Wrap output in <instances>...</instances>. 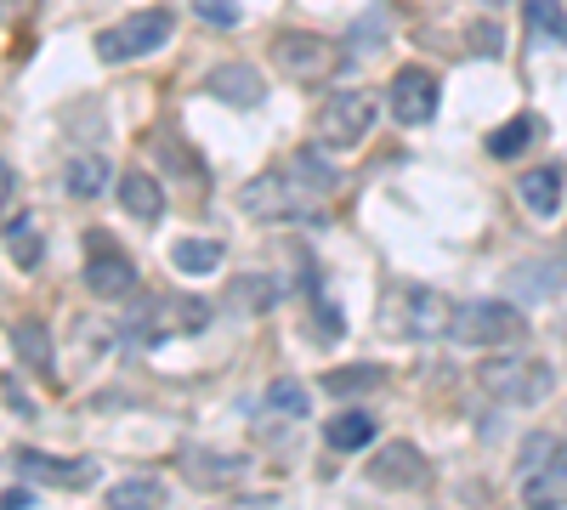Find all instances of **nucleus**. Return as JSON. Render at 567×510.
<instances>
[{
	"instance_id": "36",
	"label": "nucleus",
	"mask_w": 567,
	"mask_h": 510,
	"mask_svg": "<svg viewBox=\"0 0 567 510\" xmlns=\"http://www.w3.org/2000/svg\"><path fill=\"white\" fill-rule=\"evenodd\" d=\"M7 403H12L18 414H23V420H29V414H34V403H29V397L18 392V381H7Z\"/></svg>"
},
{
	"instance_id": "24",
	"label": "nucleus",
	"mask_w": 567,
	"mask_h": 510,
	"mask_svg": "<svg viewBox=\"0 0 567 510\" xmlns=\"http://www.w3.org/2000/svg\"><path fill=\"white\" fill-rule=\"evenodd\" d=\"M392 34V18H386V7H374V12H363L358 23H352V34H347V52L352 58H369V52H381V40Z\"/></svg>"
},
{
	"instance_id": "22",
	"label": "nucleus",
	"mask_w": 567,
	"mask_h": 510,
	"mask_svg": "<svg viewBox=\"0 0 567 510\" xmlns=\"http://www.w3.org/2000/svg\"><path fill=\"white\" fill-rule=\"evenodd\" d=\"M381 386H386V368H374V363L329 368V375H323V392L329 397H363V392H381Z\"/></svg>"
},
{
	"instance_id": "4",
	"label": "nucleus",
	"mask_w": 567,
	"mask_h": 510,
	"mask_svg": "<svg viewBox=\"0 0 567 510\" xmlns=\"http://www.w3.org/2000/svg\"><path fill=\"white\" fill-rule=\"evenodd\" d=\"M374 114H381V103H374L369 91H336V97L323 103V114H318V136H323V148H336V154L358 148L363 136L374 131Z\"/></svg>"
},
{
	"instance_id": "3",
	"label": "nucleus",
	"mask_w": 567,
	"mask_h": 510,
	"mask_svg": "<svg viewBox=\"0 0 567 510\" xmlns=\"http://www.w3.org/2000/svg\"><path fill=\"white\" fill-rule=\"evenodd\" d=\"M171 29H176V18H171L165 7H159V12H131V18H120L114 29L97 34V58H103V63L148 58V52H159V45L171 40Z\"/></svg>"
},
{
	"instance_id": "13",
	"label": "nucleus",
	"mask_w": 567,
	"mask_h": 510,
	"mask_svg": "<svg viewBox=\"0 0 567 510\" xmlns=\"http://www.w3.org/2000/svg\"><path fill=\"white\" fill-rule=\"evenodd\" d=\"M182 471L199 488H233L239 477H250V459H239V454H187Z\"/></svg>"
},
{
	"instance_id": "23",
	"label": "nucleus",
	"mask_w": 567,
	"mask_h": 510,
	"mask_svg": "<svg viewBox=\"0 0 567 510\" xmlns=\"http://www.w3.org/2000/svg\"><path fill=\"white\" fill-rule=\"evenodd\" d=\"M556 261H523V267H511V290L523 295V301H550L556 295Z\"/></svg>"
},
{
	"instance_id": "2",
	"label": "nucleus",
	"mask_w": 567,
	"mask_h": 510,
	"mask_svg": "<svg viewBox=\"0 0 567 510\" xmlns=\"http://www.w3.org/2000/svg\"><path fill=\"white\" fill-rule=\"evenodd\" d=\"M449 335L460 346H511V341L528 335V323L511 301H471V306H454Z\"/></svg>"
},
{
	"instance_id": "6",
	"label": "nucleus",
	"mask_w": 567,
	"mask_h": 510,
	"mask_svg": "<svg viewBox=\"0 0 567 510\" xmlns=\"http://www.w3.org/2000/svg\"><path fill=\"white\" fill-rule=\"evenodd\" d=\"M392 318H398V335H409V341H432V335H449L454 306H449V295L425 290V284H403Z\"/></svg>"
},
{
	"instance_id": "12",
	"label": "nucleus",
	"mask_w": 567,
	"mask_h": 510,
	"mask_svg": "<svg viewBox=\"0 0 567 510\" xmlns=\"http://www.w3.org/2000/svg\"><path fill=\"white\" fill-rule=\"evenodd\" d=\"M425 477H432V466L420 459L414 443H392V448L369 466V482H381V488H420Z\"/></svg>"
},
{
	"instance_id": "1",
	"label": "nucleus",
	"mask_w": 567,
	"mask_h": 510,
	"mask_svg": "<svg viewBox=\"0 0 567 510\" xmlns=\"http://www.w3.org/2000/svg\"><path fill=\"white\" fill-rule=\"evenodd\" d=\"M477 386L505 408H534L556 392V368L545 357H488L477 368Z\"/></svg>"
},
{
	"instance_id": "15",
	"label": "nucleus",
	"mask_w": 567,
	"mask_h": 510,
	"mask_svg": "<svg viewBox=\"0 0 567 510\" xmlns=\"http://www.w3.org/2000/svg\"><path fill=\"white\" fill-rule=\"evenodd\" d=\"M12 352H18V357L34 368V375H45V381L58 375V352H52V335H45V323L23 318L18 330H12Z\"/></svg>"
},
{
	"instance_id": "25",
	"label": "nucleus",
	"mask_w": 567,
	"mask_h": 510,
	"mask_svg": "<svg viewBox=\"0 0 567 510\" xmlns=\"http://www.w3.org/2000/svg\"><path fill=\"white\" fill-rule=\"evenodd\" d=\"M523 18H528L534 34L567 45V7H561V0H523Z\"/></svg>"
},
{
	"instance_id": "19",
	"label": "nucleus",
	"mask_w": 567,
	"mask_h": 510,
	"mask_svg": "<svg viewBox=\"0 0 567 510\" xmlns=\"http://www.w3.org/2000/svg\"><path fill=\"white\" fill-rule=\"evenodd\" d=\"M534 136H539V119H534V114H516V119L494 125V131H488V159H516V154H528Z\"/></svg>"
},
{
	"instance_id": "8",
	"label": "nucleus",
	"mask_w": 567,
	"mask_h": 510,
	"mask_svg": "<svg viewBox=\"0 0 567 510\" xmlns=\"http://www.w3.org/2000/svg\"><path fill=\"white\" fill-rule=\"evenodd\" d=\"M272 58H278V69L290 74V80H323L329 69H336V45H329L323 34L296 29V34H278L272 40Z\"/></svg>"
},
{
	"instance_id": "17",
	"label": "nucleus",
	"mask_w": 567,
	"mask_h": 510,
	"mask_svg": "<svg viewBox=\"0 0 567 510\" xmlns=\"http://www.w3.org/2000/svg\"><path fill=\"white\" fill-rule=\"evenodd\" d=\"M516 488H523V499L539 504V510H545V504H567V454L556 448L550 466H539L528 482H516Z\"/></svg>"
},
{
	"instance_id": "11",
	"label": "nucleus",
	"mask_w": 567,
	"mask_h": 510,
	"mask_svg": "<svg viewBox=\"0 0 567 510\" xmlns=\"http://www.w3.org/2000/svg\"><path fill=\"white\" fill-rule=\"evenodd\" d=\"M239 205L256 216V221H296V216H307V205H301V194L284 181L278 170H267V176H256L250 188L239 194Z\"/></svg>"
},
{
	"instance_id": "21",
	"label": "nucleus",
	"mask_w": 567,
	"mask_h": 510,
	"mask_svg": "<svg viewBox=\"0 0 567 510\" xmlns=\"http://www.w3.org/2000/svg\"><path fill=\"white\" fill-rule=\"evenodd\" d=\"M523 205H528L534 216H545V221L561 210V170H556V165H539V170L523 176Z\"/></svg>"
},
{
	"instance_id": "31",
	"label": "nucleus",
	"mask_w": 567,
	"mask_h": 510,
	"mask_svg": "<svg viewBox=\"0 0 567 510\" xmlns=\"http://www.w3.org/2000/svg\"><path fill=\"white\" fill-rule=\"evenodd\" d=\"M556 448H561V443H556L550 431H534V437L523 443V459H516V482H528L539 466H550V454H556Z\"/></svg>"
},
{
	"instance_id": "29",
	"label": "nucleus",
	"mask_w": 567,
	"mask_h": 510,
	"mask_svg": "<svg viewBox=\"0 0 567 510\" xmlns=\"http://www.w3.org/2000/svg\"><path fill=\"white\" fill-rule=\"evenodd\" d=\"M307 301H312V318H318V335H323V341L347 335V312H341L336 301L323 295V284H318V278H307Z\"/></svg>"
},
{
	"instance_id": "32",
	"label": "nucleus",
	"mask_w": 567,
	"mask_h": 510,
	"mask_svg": "<svg viewBox=\"0 0 567 510\" xmlns=\"http://www.w3.org/2000/svg\"><path fill=\"white\" fill-rule=\"evenodd\" d=\"M194 18L210 23V29H239L245 23V12L233 7V0H194Z\"/></svg>"
},
{
	"instance_id": "35",
	"label": "nucleus",
	"mask_w": 567,
	"mask_h": 510,
	"mask_svg": "<svg viewBox=\"0 0 567 510\" xmlns=\"http://www.w3.org/2000/svg\"><path fill=\"white\" fill-rule=\"evenodd\" d=\"M12 194H18V170H12L7 159H0V210L12 205Z\"/></svg>"
},
{
	"instance_id": "26",
	"label": "nucleus",
	"mask_w": 567,
	"mask_h": 510,
	"mask_svg": "<svg viewBox=\"0 0 567 510\" xmlns=\"http://www.w3.org/2000/svg\"><path fill=\"white\" fill-rule=\"evenodd\" d=\"M290 181H296V188L307 181V194H336V170H329V159H323L318 148H301V154H296Z\"/></svg>"
},
{
	"instance_id": "18",
	"label": "nucleus",
	"mask_w": 567,
	"mask_h": 510,
	"mask_svg": "<svg viewBox=\"0 0 567 510\" xmlns=\"http://www.w3.org/2000/svg\"><path fill=\"white\" fill-rule=\"evenodd\" d=\"M171 261H176V272H187V278H205V272H216V267L227 261V244H221V239H176V244H171Z\"/></svg>"
},
{
	"instance_id": "10",
	"label": "nucleus",
	"mask_w": 567,
	"mask_h": 510,
	"mask_svg": "<svg viewBox=\"0 0 567 510\" xmlns=\"http://www.w3.org/2000/svg\"><path fill=\"white\" fill-rule=\"evenodd\" d=\"M205 97L227 103V108H261L267 103V74L250 63H221L205 74Z\"/></svg>"
},
{
	"instance_id": "30",
	"label": "nucleus",
	"mask_w": 567,
	"mask_h": 510,
	"mask_svg": "<svg viewBox=\"0 0 567 510\" xmlns=\"http://www.w3.org/2000/svg\"><path fill=\"white\" fill-rule=\"evenodd\" d=\"M7 250H12L18 267H40L45 244H40V233H34V221H29V216H18V221L7 227Z\"/></svg>"
},
{
	"instance_id": "34",
	"label": "nucleus",
	"mask_w": 567,
	"mask_h": 510,
	"mask_svg": "<svg viewBox=\"0 0 567 510\" xmlns=\"http://www.w3.org/2000/svg\"><path fill=\"white\" fill-rule=\"evenodd\" d=\"M40 504V493L23 482V488H7V493H0V510H34Z\"/></svg>"
},
{
	"instance_id": "16",
	"label": "nucleus",
	"mask_w": 567,
	"mask_h": 510,
	"mask_svg": "<svg viewBox=\"0 0 567 510\" xmlns=\"http://www.w3.org/2000/svg\"><path fill=\"white\" fill-rule=\"evenodd\" d=\"M63 188H69L74 199H103V194L114 188V170H109V159H97V154H80V159H69V170H63Z\"/></svg>"
},
{
	"instance_id": "33",
	"label": "nucleus",
	"mask_w": 567,
	"mask_h": 510,
	"mask_svg": "<svg viewBox=\"0 0 567 510\" xmlns=\"http://www.w3.org/2000/svg\"><path fill=\"white\" fill-rule=\"evenodd\" d=\"M471 45H483V58H499V45H505V34H499V23H471Z\"/></svg>"
},
{
	"instance_id": "7",
	"label": "nucleus",
	"mask_w": 567,
	"mask_h": 510,
	"mask_svg": "<svg viewBox=\"0 0 567 510\" xmlns=\"http://www.w3.org/2000/svg\"><path fill=\"white\" fill-rule=\"evenodd\" d=\"M437 97H443V85H437V74L432 69H398L392 74V91H386V108H392V119L398 125H425L437 114Z\"/></svg>"
},
{
	"instance_id": "27",
	"label": "nucleus",
	"mask_w": 567,
	"mask_h": 510,
	"mask_svg": "<svg viewBox=\"0 0 567 510\" xmlns=\"http://www.w3.org/2000/svg\"><path fill=\"white\" fill-rule=\"evenodd\" d=\"M109 504H114V510L165 504V482H159V477H131V482H114V488H109Z\"/></svg>"
},
{
	"instance_id": "28",
	"label": "nucleus",
	"mask_w": 567,
	"mask_h": 510,
	"mask_svg": "<svg viewBox=\"0 0 567 510\" xmlns=\"http://www.w3.org/2000/svg\"><path fill=\"white\" fill-rule=\"evenodd\" d=\"M267 408L278 414V420H307L312 397H307L301 381H272V386H267Z\"/></svg>"
},
{
	"instance_id": "37",
	"label": "nucleus",
	"mask_w": 567,
	"mask_h": 510,
	"mask_svg": "<svg viewBox=\"0 0 567 510\" xmlns=\"http://www.w3.org/2000/svg\"><path fill=\"white\" fill-rule=\"evenodd\" d=\"M483 7H511V0H483Z\"/></svg>"
},
{
	"instance_id": "5",
	"label": "nucleus",
	"mask_w": 567,
	"mask_h": 510,
	"mask_svg": "<svg viewBox=\"0 0 567 510\" xmlns=\"http://www.w3.org/2000/svg\"><path fill=\"white\" fill-rule=\"evenodd\" d=\"M85 290L91 295H103V301H120V295H131L136 290V267H131V256L103 233V227H91L85 233Z\"/></svg>"
},
{
	"instance_id": "9",
	"label": "nucleus",
	"mask_w": 567,
	"mask_h": 510,
	"mask_svg": "<svg viewBox=\"0 0 567 510\" xmlns=\"http://www.w3.org/2000/svg\"><path fill=\"white\" fill-rule=\"evenodd\" d=\"M18 477L23 482H45V488H91L97 482V459H58V454L23 448L18 454Z\"/></svg>"
},
{
	"instance_id": "14",
	"label": "nucleus",
	"mask_w": 567,
	"mask_h": 510,
	"mask_svg": "<svg viewBox=\"0 0 567 510\" xmlns=\"http://www.w3.org/2000/svg\"><path fill=\"white\" fill-rule=\"evenodd\" d=\"M114 194H120V205H125L136 221H159V216H165V188H159L148 170H125Z\"/></svg>"
},
{
	"instance_id": "20",
	"label": "nucleus",
	"mask_w": 567,
	"mask_h": 510,
	"mask_svg": "<svg viewBox=\"0 0 567 510\" xmlns=\"http://www.w3.org/2000/svg\"><path fill=\"white\" fill-rule=\"evenodd\" d=\"M329 448L336 454H358V448H369L374 443V414H363V408H347V414H336L329 420Z\"/></svg>"
}]
</instances>
